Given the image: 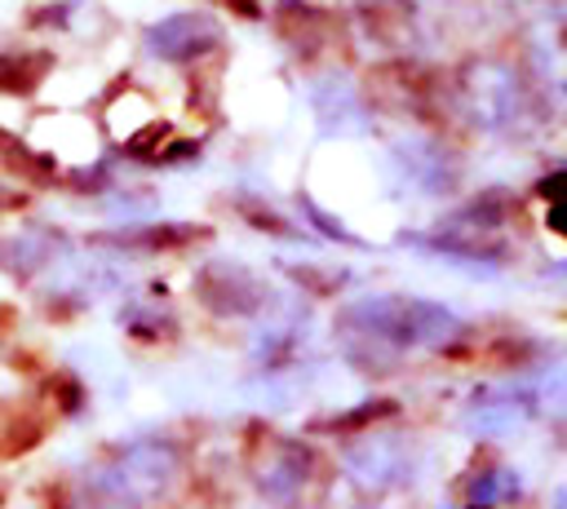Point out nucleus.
Wrapping results in <instances>:
<instances>
[{
	"label": "nucleus",
	"mask_w": 567,
	"mask_h": 509,
	"mask_svg": "<svg viewBox=\"0 0 567 509\" xmlns=\"http://www.w3.org/2000/svg\"><path fill=\"white\" fill-rule=\"evenodd\" d=\"M346 323L390 345H439L456 332L452 310H443L439 301H403V297H368L341 314V328Z\"/></svg>",
	"instance_id": "nucleus-1"
},
{
	"label": "nucleus",
	"mask_w": 567,
	"mask_h": 509,
	"mask_svg": "<svg viewBox=\"0 0 567 509\" xmlns=\"http://www.w3.org/2000/svg\"><path fill=\"white\" fill-rule=\"evenodd\" d=\"M146 49L164 62H190L199 53H213L221 44V27L204 13H173L155 27H146Z\"/></svg>",
	"instance_id": "nucleus-2"
},
{
	"label": "nucleus",
	"mask_w": 567,
	"mask_h": 509,
	"mask_svg": "<svg viewBox=\"0 0 567 509\" xmlns=\"http://www.w3.org/2000/svg\"><path fill=\"white\" fill-rule=\"evenodd\" d=\"M199 288H204V301L217 314H248V310H257V283L244 270H226V266L204 270Z\"/></svg>",
	"instance_id": "nucleus-3"
},
{
	"label": "nucleus",
	"mask_w": 567,
	"mask_h": 509,
	"mask_svg": "<svg viewBox=\"0 0 567 509\" xmlns=\"http://www.w3.org/2000/svg\"><path fill=\"white\" fill-rule=\"evenodd\" d=\"M53 66L49 53H31V49H9L0 53V89L4 93H27L44 80V71Z\"/></svg>",
	"instance_id": "nucleus-4"
},
{
	"label": "nucleus",
	"mask_w": 567,
	"mask_h": 509,
	"mask_svg": "<svg viewBox=\"0 0 567 509\" xmlns=\"http://www.w3.org/2000/svg\"><path fill=\"white\" fill-rule=\"evenodd\" d=\"M195 239H204V230L173 226V221H159V226H142V230L111 235V243H133V248H182V243H195Z\"/></svg>",
	"instance_id": "nucleus-5"
},
{
	"label": "nucleus",
	"mask_w": 567,
	"mask_h": 509,
	"mask_svg": "<svg viewBox=\"0 0 567 509\" xmlns=\"http://www.w3.org/2000/svg\"><path fill=\"white\" fill-rule=\"evenodd\" d=\"M518 496V478L509 469H492L483 482L470 487V500L474 505H487V500H514Z\"/></svg>",
	"instance_id": "nucleus-6"
},
{
	"label": "nucleus",
	"mask_w": 567,
	"mask_h": 509,
	"mask_svg": "<svg viewBox=\"0 0 567 509\" xmlns=\"http://www.w3.org/2000/svg\"><path fill=\"white\" fill-rule=\"evenodd\" d=\"M44 389L62 398V403H58L62 412H80V403H84V389H80V381H71L66 372H58V376H49V381H44Z\"/></svg>",
	"instance_id": "nucleus-7"
},
{
	"label": "nucleus",
	"mask_w": 567,
	"mask_h": 509,
	"mask_svg": "<svg viewBox=\"0 0 567 509\" xmlns=\"http://www.w3.org/2000/svg\"><path fill=\"white\" fill-rule=\"evenodd\" d=\"M301 208H306V217L315 221V230H323L328 239H337V243H359V235H354V230H341V221H332V217H328L323 208H315L310 199H301Z\"/></svg>",
	"instance_id": "nucleus-8"
},
{
	"label": "nucleus",
	"mask_w": 567,
	"mask_h": 509,
	"mask_svg": "<svg viewBox=\"0 0 567 509\" xmlns=\"http://www.w3.org/2000/svg\"><path fill=\"white\" fill-rule=\"evenodd\" d=\"M536 195H540V199H567V168L540 177V181H536Z\"/></svg>",
	"instance_id": "nucleus-9"
},
{
	"label": "nucleus",
	"mask_w": 567,
	"mask_h": 509,
	"mask_svg": "<svg viewBox=\"0 0 567 509\" xmlns=\"http://www.w3.org/2000/svg\"><path fill=\"white\" fill-rule=\"evenodd\" d=\"M549 230H558V235H567V199H549Z\"/></svg>",
	"instance_id": "nucleus-10"
},
{
	"label": "nucleus",
	"mask_w": 567,
	"mask_h": 509,
	"mask_svg": "<svg viewBox=\"0 0 567 509\" xmlns=\"http://www.w3.org/2000/svg\"><path fill=\"white\" fill-rule=\"evenodd\" d=\"M217 4H226V9L239 13V18H261V4H257V0H217Z\"/></svg>",
	"instance_id": "nucleus-11"
}]
</instances>
